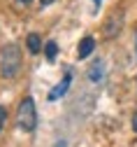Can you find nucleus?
Listing matches in <instances>:
<instances>
[{
    "label": "nucleus",
    "instance_id": "f257e3e1",
    "mask_svg": "<svg viewBox=\"0 0 137 147\" xmlns=\"http://www.w3.org/2000/svg\"><path fill=\"white\" fill-rule=\"evenodd\" d=\"M21 70V49L16 42H9L0 51V75L5 80H14Z\"/></svg>",
    "mask_w": 137,
    "mask_h": 147
},
{
    "label": "nucleus",
    "instance_id": "f03ea898",
    "mask_svg": "<svg viewBox=\"0 0 137 147\" xmlns=\"http://www.w3.org/2000/svg\"><path fill=\"white\" fill-rule=\"evenodd\" d=\"M16 124H19V128H23L26 133H30V131L37 128V110H35V100L30 96H26L21 103H19Z\"/></svg>",
    "mask_w": 137,
    "mask_h": 147
},
{
    "label": "nucleus",
    "instance_id": "7ed1b4c3",
    "mask_svg": "<svg viewBox=\"0 0 137 147\" xmlns=\"http://www.w3.org/2000/svg\"><path fill=\"white\" fill-rule=\"evenodd\" d=\"M121 24H123V14L119 12V14H112L109 16V21L105 24V38H114V35H119V30H121Z\"/></svg>",
    "mask_w": 137,
    "mask_h": 147
},
{
    "label": "nucleus",
    "instance_id": "20e7f679",
    "mask_svg": "<svg viewBox=\"0 0 137 147\" xmlns=\"http://www.w3.org/2000/svg\"><path fill=\"white\" fill-rule=\"evenodd\" d=\"M67 89H70V72L63 77V82H61V84H56V86L49 91V100H58L61 96H65V91H67Z\"/></svg>",
    "mask_w": 137,
    "mask_h": 147
},
{
    "label": "nucleus",
    "instance_id": "39448f33",
    "mask_svg": "<svg viewBox=\"0 0 137 147\" xmlns=\"http://www.w3.org/2000/svg\"><path fill=\"white\" fill-rule=\"evenodd\" d=\"M93 49H95V40L93 38H84L79 42V47H77V59H86Z\"/></svg>",
    "mask_w": 137,
    "mask_h": 147
},
{
    "label": "nucleus",
    "instance_id": "423d86ee",
    "mask_svg": "<svg viewBox=\"0 0 137 147\" xmlns=\"http://www.w3.org/2000/svg\"><path fill=\"white\" fill-rule=\"evenodd\" d=\"M102 75H105V65H102V61H95L93 68L88 70V80H91L93 84H98V82H102Z\"/></svg>",
    "mask_w": 137,
    "mask_h": 147
},
{
    "label": "nucleus",
    "instance_id": "0eeeda50",
    "mask_svg": "<svg viewBox=\"0 0 137 147\" xmlns=\"http://www.w3.org/2000/svg\"><path fill=\"white\" fill-rule=\"evenodd\" d=\"M26 45H28V51L30 54H40L42 51V38L37 33H30L28 38H26Z\"/></svg>",
    "mask_w": 137,
    "mask_h": 147
},
{
    "label": "nucleus",
    "instance_id": "6e6552de",
    "mask_svg": "<svg viewBox=\"0 0 137 147\" xmlns=\"http://www.w3.org/2000/svg\"><path fill=\"white\" fill-rule=\"evenodd\" d=\"M44 54H47V61H53V59H56V54H58V45H56V42H47Z\"/></svg>",
    "mask_w": 137,
    "mask_h": 147
},
{
    "label": "nucleus",
    "instance_id": "1a4fd4ad",
    "mask_svg": "<svg viewBox=\"0 0 137 147\" xmlns=\"http://www.w3.org/2000/svg\"><path fill=\"white\" fill-rule=\"evenodd\" d=\"M5 119H7V110L0 105V131H3V126H5Z\"/></svg>",
    "mask_w": 137,
    "mask_h": 147
},
{
    "label": "nucleus",
    "instance_id": "9d476101",
    "mask_svg": "<svg viewBox=\"0 0 137 147\" xmlns=\"http://www.w3.org/2000/svg\"><path fill=\"white\" fill-rule=\"evenodd\" d=\"M132 131H135V133H137V112H135V115H132Z\"/></svg>",
    "mask_w": 137,
    "mask_h": 147
},
{
    "label": "nucleus",
    "instance_id": "9b49d317",
    "mask_svg": "<svg viewBox=\"0 0 137 147\" xmlns=\"http://www.w3.org/2000/svg\"><path fill=\"white\" fill-rule=\"evenodd\" d=\"M51 3H53V0H40V5H42V7H49Z\"/></svg>",
    "mask_w": 137,
    "mask_h": 147
},
{
    "label": "nucleus",
    "instance_id": "f8f14e48",
    "mask_svg": "<svg viewBox=\"0 0 137 147\" xmlns=\"http://www.w3.org/2000/svg\"><path fill=\"white\" fill-rule=\"evenodd\" d=\"M16 3H21V5H28V3H30V0H16Z\"/></svg>",
    "mask_w": 137,
    "mask_h": 147
},
{
    "label": "nucleus",
    "instance_id": "ddd939ff",
    "mask_svg": "<svg viewBox=\"0 0 137 147\" xmlns=\"http://www.w3.org/2000/svg\"><path fill=\"white\" fill-rule=\"evenodd\" d=\"M56 147H65V142H63V140H61V142H56Z\"/></svg>",
    "mask_w": 137,
    "mask_h": 147
},
{
    "label": "nucleus",
    "instance_id": "4468645a",
    "mask_svg": "<svg viewBox=\"0 0 137 147\" xmlns=\"http://www.w3.org/2000/svg\"><path fill=\"white\" fill-rule=\"evenodd\" d=\"M95 3H100V0H95Z\"/></svg>",
    "mask_w": 137,
    "mask_h": 147
}]
</instances>
